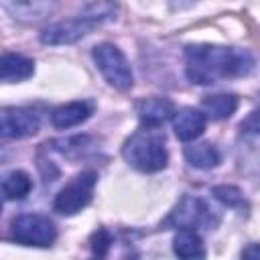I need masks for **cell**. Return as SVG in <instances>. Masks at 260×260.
I'll list each match as a JSON object with an SVG mask.
<instances>
[{"mask_svg": "<svg viewBox=\"0 0 260 260\" xmlns=\"http://www.w3.org/2000/svg\"><path fill=\"white\" fill-rule=\"evenodd\" d=\"M254 59L248 51L223 45H187L185 47V73L191 83L209 85L221 79H232L250 73Z\"/></svg>", "mask_w": 260, "mask_h": 260, "instance_id": "6da1fadb", "label": "cell"}, {"mask_svg": "<svg viewBox=\"0 0 260 260\" xmlns=\"http://www.w3.org/2000/svg\"><path fill=\"white\" fill-rule=\"evenodd\" d=\"M122 156L130 167L140 173H158L169 162V152L165 146V134L152 128L138 130L124 140Z\"/></svg>", "mask_w": 260, "mask_h": 260, "instance_id": "7a4b0ae2", "label": "cell"}, {"mask_svg": "<svg viewBox=\"0 0 260 260\" xmlns=\"http://www.w3.org/2000/svg\"><path fill=\"white\" fill-rule=\"evenodd\" d=\"M116 12L114 4H89L85 10L73 18L53 22L43 28L41 32V43L45 45H71L85 35H89L98 24L104 20L112 18Z\"/></svg>", "mask_w": 260, "mask_h": 260, "instance_id": "3957f363", "label": "cell"}, {"mask_svg": "<svg viewBox=\"0 0 260 260\" xmlns=\"http://www.w3.org/2000/svg\"><path fill=\"white\" fill-rule=\"evenodd\" d=\"M8 238L20 246L49 248L57 240V225L43 213H20L10 221Z\"/></svg>", "mask_w": 260, "mask_h": 260, "instance_id": "277c9868", "label": "cell"}, {"mask_svg": "<svg viewBox=\"0 0 260 260\" xmlns=\"http://www.w3.org/2000/svg\"><path fill=\"white\" fill-rule=\"evenodd\" d=\"M91 57L95 61V67L100 69V73L112 87H116L120 91H126L132 87V83H134L132 67H130L126 55L114 43L95 45L91 51Z\"/></svg>", "mask_w": 260, "mask_h": 260, "instance_id": "5b68a950", "label": "cell"}, {"mask_svg": "<svg viewBox=\"0 0 260 260\" xmlns=\"http://www.w3.org/2000/svg\"><path fill=\"white\" fill-rule=\"evenodd\" d=\"M98 185V173L93 169H85L77 173L53 199V211L61 215H75L81 211L93 197V189Z\"/></svg>", "mask_w": 260, "mask_h": 260, "instance_id": "8992f818", "label": "cell"}, {"mask_svg": "<svg viewBox=\"0 0 260 260\" xmlns=\"http://www.w3.org/2000/svg\"><path fill=\"white\" fill-rule=\"evenodd\" d=\"M217 215L209 207L207 201L193 195H183L181 201L175 205L171 215L167 217V225H173L177 230H195V228H213L217 223Z\"/></svg>", "mask_w": 260, "mask_h": 260, "instance_id": "52a82bcc", "label": "cell"}, {"mask_svg": "<svg viewBox=\"0 0 260 260\" xmlns=\"http://www.w3.org/2000/svg\"><path fill=\"white\" fill-rule=\"evenodd\" d=\"M41 116L32 108L8 106L0 110V134L4 140H18L37 134Z\"/></svg>", "mask_w": 260, "mask_h": 260, "instance_id": "ba28073f", "label": "cell"}, {"mask_svg": "<svg viewBox=\"0 0 260 260\" xmlns=\"http://www.w3.org/2000/svg\"><path fill=\"white\" fill-rule=\"evenodd\" d=\"M205 124H207V116L197 110V108H181L175 112L173 116V130H175V136L183 142H193L197 140L203 130H205Z\"/></svg>", "mask_w": 260, "mask_h": 260, "instance_id": "9c48e42d", "label": "cell"}, {"mask_svg": "<svg viewBox=\"0 0 260 260\" xmlns=\"http://www.w3.org/2000/svg\"><path fill=\"white\" fill-rule=\"evenodd\" d=\"M175 112L177 110H175L173 102H169L167 98H146L136 108L140 124L144 128H152V130H158L167 120H173Z\"/></svg>", "mask_w": 260, "mask_h": 260, "instance_id": "30bf717a", "label": "cell"}, {"mask_svg": "<svg viewBox=\"0 0 260 260\" xmlns=\"http://www.w3.org/2000/svg\"><path fill=\"white\" fill-rule=\"evenodd\" d=\"M93 114V104L87 100H75V102H67L57 106L51 112V124L59 130H67L73 126H79L81 122H85L89 116Z\"/></svg>", "mask_w": 260, "mask_h": 260, "instance_id": "8fae6325", "label": "cell"}, {"mask_svg": "<svg viewBox=\"0 0 260 260\" xmlns=\"http://www.w3.org/2000/svg\"><path fill=\"white\" fill-rule=\"evenodd\" d=\"M35 73V61L20 53H4L0 59V79L4 83H18Z\"/></svg>", "mask_w": 260, "mask_h": 260, "instance_id": "7c38bea8", "label": "cell"}, {"mask_svg": "<svg viewBox=\"0 0 260 260\" xmlns=\"http://www.w3.org/2000/svg\"><path fill=\"white\" fill-rule=\"evenodd\" d=\"M173 252L179 260H205L207 250L197 230H177L173 238Z\"/></svg>", "mask_w": 260, "mask_h": 260, "instance_id": "4fadbf2b", "label": "cell"}, {"mask_svg": "<svg viewBox=\"0 0 260 260\" xmlns=\"http://www.w3.org/2000/svg\"><path fill=\"white\" fill-rule=\"evenodd\" d=\"M183 154H185V160L191 167L201 169V171L213 169V167H217L221 162V152L211 142H193V144L185 146Z\"/></svg>", "mask_w": 260, "mask_h": 260, "instance_id": "5bb4252c", "label": "cell"}, {"mask_svg": "<svg viewBox=\"0 0 260 260\" xmlns=\"http://www.w3.org/2000/svg\"><path fill=\"white\" fill-rule=\"evenodd\" d=\"M238 95L234 93H213L201 102V112L211 120H225L238 110Z\"/></svg>", "mask_w": 260, "mask_h": 260, "instance_id": "9a60e30c", "label": "cell"}, {"mask_svg": "<svg viewBox=\"0 0 260 260\" xmlns=\"http://www.w3.org/2000/svg\"><path fill=\"white\" fill-rule=\"evenodd\" d=\"M30 189H32V179L28 173L20 169L8 171L2 177V195L6 201H20L30 193Z\"/></svg>", "mask_w": 260, "mask_h": 260, "instance_id": "2e32d148", "label": "cell"}, {"mask_svg": "<svg viewBox=\"0 0 260 260\" xmlns=\"http://www.w3.org/2000/svg\"><path fill=\"white\" fill-rule=\"evenodd\" d=\"M238 160L246 171L260 173V134H248L238 150Z\"/></svg>", "mask_w": 260, "mask_h": 260, "instance_id": "e0dca14e", "label": "cell"}, {"mask_svg": "<svg viewBox=\"0 0 260 260\" xmlns=\"http://www.w3.org/2000/svg\"><path fill=\"white\" fill-rule=\"evenodd\" d=\"M4 8L18 20H39L47 12H51V4L45 2H16V4H4Z\"/></svg>", "mask_w": 260, "mask_h": 260, "instance_id": "ac0fdd59", "label": "cell"}, {"mask_svg": "<svg viewBox=\"0 0 260 260\" xmlns=\"http://www.w3.org/2000/svg\"><path fill=\"white\" fill-rule=\"evenodd\" d=\"M53 144L61 154L83 156L91 146V138L89 136H71V138H65V140H55Z\"/></svg>", "mask_w": 260, "mask_h": 260, "instance_id": "d6986e66", "label": "cell"}, {"mask_svg": "<svg viewBox=\"0 0 260 260\" xmlns=\"http://www.w3.org/2000/svg\"><path fill=\"white\" fill-rule=\"evenodd\" d=\"M213 197L217 201H221L223 205L228 207H234V209H244L246 207V199L242 195V191L234 185H217L213 187Z\"/></svg>", "mask_w": 260, "mask_h": 260, "instance_id": "ffe728a7", "label": "cell"}, {"mask_svg": "<svg viewBox=\"0 0 260 260\" xmlns=\"http://www.w3.org/2000/svg\"><path fill=\"white\" fill-rule=\"evenodd\" d=\"M110 246H112V234L106 228L95 230L91 240H89V248H91L89 260H106V256L110 252Z\"/></svg>", "mask_w": 260, "mask_h": 260, "instance_id": "44dd1931", "label": "cell"}, {"mask_svg": "<svg viewBox=\"0 0 260 260\" xmlns=\"http://www.w3.org/2000/svg\"><path fill=\"white\" fill-rule=\"evenodd\" d=\"M240 130L244 134H260V108L252 110L242 122H240Z\"/></svg>", "mask_w": 260, "mask_h": 260, "instance_id": "7402d4cb", "label": "cell"}, {"mask_svg": "<svg viewBox=\"0 0 260 260\" xmlns=\"http://www.w3.org/2000/svg\"><path fill=\"white\" fill-rule=\"evenodd\" d=\"M240 260H260V244H258V242L248 244V246L242 250Z\"/></svg>", "mask_w": 260, "mask_h": 260, "instance_id": "603a6c76", "label": "cell"}]
</instances>
